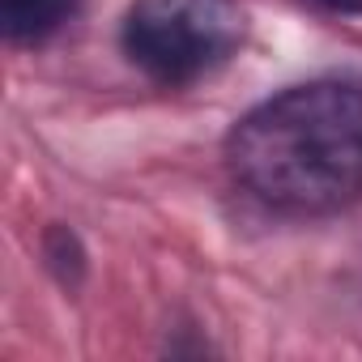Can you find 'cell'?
Returning <instances> with one entry per match:
<instances>
[{"label": "cell", "mask_w": 362, "mask_h": 362, "mask_svg": "<svg viewBox=\"0 0 362 362\" xmlns=\"http://www.w3.org/2000/svg\"><path fill=\"white\" fill-rule=\"evenodd\" d=\"M247 39L243 0H132L119 43L158 86H192L239 56Z\"/></svg>", "instance_id": "2"}, {"label": "cell", "mask_w": 362, "mask_h": 362, "mask_svg": "<svg viewBox=\"0 0 362 362\" xmlns=\"http://www.w3.org/2000/svg\"><path fill=\"white\" fill-rule=\"evenodd\" d=\"M303 5L332 13V18H362V0H303Z\"/></svg>", "instance_id": "5"}, {"label": "cell", "mask_w": 362, "mask_h": 362, "mask_svg": "<svg viewBox=\"0 0 362 362\" xmlns=\"http://www.w3.org/2000/svg\"><path fill=\"white\" fill-rule=\"evenodd\" d=\"M43 256H47L52 273H56L64 286H77V281H81V273H86V252H81V243H77V235H73L69 226H52V230H47Z\"/></svg>", "instance_id": "4"}, {"label": "cell", "mask_w": 362, "mask_h": 362, "mask_svg": "<svg viewBox=\"0 0 362 362\" xmlns=\"http://www.w3.org/2000/svg\"><path fill=\"white\" fill-rule=\"evenodd\" d=\"M77 9L81 0H0V26L9 43H43L73 22Z\"/></svg>", "instance_id": "3"}, {"label": "cell", "mask_w": 362, "mask_h": 362, "mask_svg": "<svg viewBox=\"0 0 362 362\" xmlns=\"http://www.w3.org/2000/svg\"><path fill=\"white\" fill-rule=\"evenodd\" d=\"M235 184L273 214L328 218L362 201V86L307 81L252 107L226 136Z\"/></svg>", "instance_id": "1"}]
</instances>
